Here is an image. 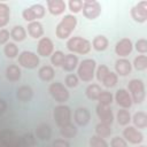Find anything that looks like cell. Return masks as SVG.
Segmentation results:
<instances>
[{
	"label": "cell",
	"instance_id": "1",
	"mask_svg": "<svg viewBox=\"0 0 147 147\" xmlns=\"http://www.w3.org/2000/svg\"><path fill=\"white\" fill-rule=\"evenodd\" d=\"M76 25H77V18L70 14L65 15L56 26V30H55L56 37L60 39H67L72 33Z\"/></svg>",
	"mask_w": 147,
	"mask_h": 147
},
{
	"label": "cell",
	"instance_id": "2",
	"mask_svg": "<svg viewBox=\"0 0 147 147\" xmlns=\"http://www.w3.org/2000/svg\"><path fill=\"white\" fill-rule=\"evenodd\" d=\"M0 144L3 147H28L23 138L17 136L11 130L0 131Z\"/></svg>",
	"mask_w": 147,
	"mask_h": 147
},
{
	"label": "cell",
	"instance_id": "3",
	"mask_svg": "<svg viewBox=\"0 0 147 147\" xmlns=\"http://www.w3.org/2000/svg\"><path fill=\"white\" fill-rule=\"evenodd\" d=\"M67 48L72 53L87 54L91 51V42L82 37H72L67 41Z\"/></svg>",
	"mask_w": 147,
	"mask_h": 147
},
{
	"label": "cell",
	"instance_id": "4",
	"mask_svg": "<svg viewBox=\"0 0 147 147\" xmlns=\"http://www.w3.org/2000/svg\"><path fill=\"white\" fill-rule=\"evenodd\" d=\"M95 61L93 59H85L80 62L78 65V78H80L83 82H91L94 77V70H95Z\"/></svg>",
	"mask_w": 147,
	"mask_h": 147
},
{
	"label": "cell",
	"instance_id": "5",
	"mask_svg": "<svg viewBox=\"0 0 147 147\" xmlns=\"http://www.w3.org/2000/svg\"><path fill=\"white\" fill-rule=\"evenodd\" d=\"M127 88L130 91V95L132 99V102L134 103H141L145 100V85L141 79H132L129 82Z\"/></svg>",
	"mask_w": 147,
	"mask_h": 147
},
{
	"label": "cell",
	"instance_id": "6",
	"mask_svg": "<svg viewBox=\"0 0 147 147\" xmlns=\"http://www.w3.org/2000/svg\"><path fill=\"white\" fill-rule=\"evenodd\" d=\"M53 117L57 126L62 127L69 123H71V110L65 105H59L54 108Z\"/></svg>",
	"mask_w": 147,
	"mask_h": 147
},
{
	"label": "cell",
	"instance_id": "7",
	"mask_svg": "<svg viewBox=\"0 0 147 147\" xmlns=\"http://www.w3.org/2000/svg\"><path fill=\"white\" fill-rule=\"evenodd\" d=\"M48 92L52 95V98L59 103H64L65 101H68V99L70 96L69 91L61 83H52L48 87Z\"/></svg>",
	"mask_w": 147,
	"mask_h": 147
},
{
	"label": "cell",
	"instance_id": "8",
	"mask_svg": "<svg viewBox=\"0 0 147 147\" xmlns=\"http://www.w3.org/2000/svg\"><path fill=\"white\" fill-rule=\"evenodd\" d=\"M18 63L28 69H34L39 64V56L30 51H23L18 55Z\"/></svg>",
	"mask_w": 147,
	"mask_h": 147
},
{
	"label": "cell",
	"instance_id": "9",
	"mask_svg": "<svg viewBox=\"0 0 147 147\" xmlns=\"http://www.w3.org/2000/svg\"><path fill=\"white\" fill-rule=\"evenodd\" d=\"M83 14L88 20H94L101 14V6L95 0H86L83 2Z\"/></svg>",
	"mask_w": 147,
	"mask_h": 147
},
{
	"label": "cell",
	"instance_id": "10",
	"mask_svg": "<svg viewBox=\"0 0 147 147\" xmlns=\"http://www.w3.org/2000/svg\"><path fill=\"white\" fill-rule=\"evenodd\" d=\"M44 15H45V8L39 3L33 5L29 8H25L22 11V16L26 22H33L37 18L44 17Z\"/></svg>",
	"mask_w": 147,
	"mask_h": 147
},
{
	"label": "cell",
	"instance_id": "11",
	"mask_svg": "<svg viewBox=\"0 0 147 147\" xmlns=\"http://www.w3.org/2000/svg\"><path fill=\"white\" fill-rule=\"evenodd\" d=\"M132 18L138 23H144L147 20V1H140L131 9Z\"/></svg>",
	"mask_w": 147,
	"mask_h": 147
},
{
	"label": "cell",
	"instance_id": "12",
	"mask_svg": "<svg viewBox=\"0 0 147 147\" xmlns=\"http://www.w3.org/2000/svg\"><path fill=\"white\" fill-rule=\"evenodd\" d=\"M123 137L133 145H138L144 140V136L140 131H138L134 126H126L123 130Z\"/></svg>",
	"mask_w": 147,
	"mask_h": 147
},
{
	"label": "cell",
	"instance_id": "13",
	"mask_svg": "<svg viewBox=\"0 0 147 147\" xmlns=\"http://www.w3.org/2000/svg\"><path fill=\"white\" fill-rule=\"evenodd\" d=\"M132 48H133L132 41L129 38H122L119 41H117L115 46V52L118 56L125 57L132 52Z\"/></svg>",
	"mask_w": 147,
	"mask_h": 147
},
{
	"label": "cell",
	"instance_id": "14",
	"mask_svg": "<svg viewBox=\"0 0 147 147\" xmlns=\"http://www.w3.org/2000/svg\"><path fill=\"white\" fill-rule=\"evenodd\" d=\"M96 115H98L99 119L101 121V123L110 125L114 121V115H113V111L109 108V106H103V105L99 103L96 106Z\"/></svg>",
	"mask_w": 147,
	"mask_h": 147
},
{
	"label": "cell",
	"instance_id": "15",
	"mask_svg": "<svg viewBox=\"0 0 147 147\" xmlns=\"http://www.w3.org/2000/svg\"><path fill=\"white\" fill-rule=\"evenodd\" d=\"M115 100L117 102L118 106H121L123 109H126V108H130L132 106V99H131V95L130 93L124 90V88H119L116 94H115Z\"/></svg>",
	"mask_w": 147,
	"mask_h": 147
},
{
	"label": "cell",
	"instance_id": "16",
	"mask_svg": "<svg viewBox=\"0 0 147 147\" xmlns=\"http://www.w3.org/2000/svg\"><path fill=\"white\" fill-rule=\"evenodd\" d=\"M53 51H54V45H53V42L49 38L44 37L39 40V42H38V54L40 56L47 57V56L53 54Z\"/></svg>",
	"mask_w": 147,
	"mask_h": 147
},
{
	"label": "cell",
	"instance_id": "17",
	"mask_svg": "<svg viewBox=\"0 0 147 147\" xmlns=\"http://www.w3.org/2000/svg\"><path fill=\"white\" fill-rule=\"evenodd\" d=\"M91 119V114L87 108L79 107L75 110V122L79 126H85Z\"/></svg>",
	"mask_w": 147,
	"mask_h": 147
},
{
	"label": "cell",
	"instance_id": "18",
	"mask_svg": "<svg viewBox=\"0 0 147 147\" xmlns=\"http://www.w3.org/2000/svg\"><path fill=\"white\" fill-rule=\"evenodd\" d=\"M131 63L129 60L126 59H118L115 62V70H116V75L119 76H127L131 72Z\"/></svg>",
	"mask_w": 147,
	"mask_h": 147
},
{
	"label": "cell",
	"instance_id": "19",
	"mask_svg": "<svg viewBox=\"0 0 147 147\" xmlns=\"http://www.w3.org/2000/svg\"><path fill=\"white\" fill-rule=\"evenodd\" d=\"M48 10L52 15H61L65 10V2L62 0H48L47 1Z\"/></svg>",
	"mask_w": 147,
	"mask_h": 147
},
{
	"label": "cell",
	"instance_id": "20",
	"mask_svg": "<svg viewBox=\"0 0 147 147\" xmlns=\"http://www.w3.org/2000/svg\"><path fill=\"white\" fill-rule=\"evenodd\" d=\"M16 96H17V99H18L20 101H22V102H29V101H31V99H32V96H33V91H32V88H31L30 86H28V85H22V86H20V87L17 88V91H16Z\"/></svg>",
	"mask_w": 147,
	"mask_h": 147
},
{
	"label": "cell",
	"instance_id": "21",
	"mask_svg": "<svg viewBox=\"0 0 147 147\" xmlns=\"http://www.w3.org/2000/svg\"><path fill=\"white\" fill-rule=\"evenodd\" d=\"M36 137L39 140H49L52 137V129L48 124L41 123L36 129Z\"/></svg>",
	"mask_w": 147,
	"mask_h": 147
},
{
	"label": "cell",
	"instance_id": "22",
	"mask_svg": "<svg viewBox=\"0 0 147 147\" xmlns=\"http://www.w3.org/2000/svg\"><path fill=\"white\" fill-rule=\"evenodd\" d=\"M28 33L34 38V39H38L40 38L42 34H44V28L41 25L40 22L38 21H33V22H30L28 24Z\"/></svg>",
	"mask_w": 147,
	"mask_h": 147
},
{
	"label": "cell",
	"instance_id": "23",
	"mask_svg": "<svg viewBox=\"0 0 147 147\" xmlns=\"http://www.w3.org/2000/svg\"><path fill=\"white\" fill-rule=\"evenodd\" d=\"M78 65V57L74 54H67L64 55V59H63V62H62V68L63 70L65 71H72L77 68Z\"/></svg>",
	"mask_w": 147,
	"mask_h": 147
},
{
	"label": "cell",
	"instance_id": "24",
	"mask_svg": "<svg viewBox=\"0 0 147 147\" xmlns=\"http://www.w3.org/2000/svg\"><path fill=\"white\" fill-rule=\"evenodd\" d=\"M6 77L10 82H17L21 78V69L16 64H10L6 69Z\"/></svg>",
	"mask_w": 147,
	"mask_h": 147
},
{
	"label": "cell",
	"instance_id": "25",
	"mask_svg": "<svg viewBox=\"0 0 147 147\" xmlns=\"http://www.w3.org/2000/svg\"><path fill=\"white\" fill-rule=\"evenodd\" d=\"M10 18V9L7 3L0 2V28H3L8 24Z\"/></svg>",
	"mask_w": 147,
	"mask_h": 147
},
{
	"label": "cell",
	"instance_id": "26",
	"mask_svg": "<svg viewBox=\"0 0 147 147\" xmlns=\"http://www.w3.org/2000/svg\"><path fill=\"white\" fill-rule=\"evenodd\" d=\"M38 76L42 82H51L54 78V69L51 65H44L39 69Z\"/></svg>",
	"mask_w": 147,
	"mask_h": 147
},
{
	"label": "cell",
	"instance_id": "27",
	"mask_svg": "<svg viewBox=\"0 0 147 147\" xmlns=\"http://www.w3.org/2000/svg\"><path fill=\"white\" fill-rule=\"evenodd\" d=\"M133 124L138 129H145L147 126V115L144 111H138L133 115Z\"/></svg>",
	"mask_w": 147,
	"mask_h": 147
},
{
	"label": "cell",
	"instance_id": "28",
	"mask_svg": "<svg viewBox=\"0 0 147 147\" xmlns=\"http://www.w3.org/2000/svg\"><path fill=\"white\" fill-rule=\"evenodd\" d=\"M108 44H109V41H108V39H107L105 36H96V37L93 39V41H92L93 48H94L95 51H98V52L105 51V49L108 47Z\"/></svg>",
	"mask_w": 147,
	"mask_h": 147
},
{
	"label": "cell",
	"instance_id": "29",
	"mask_svg": "<svg viewBox=\"0 0 147 147\" xmlns=\"http://www.w3.org/2000/svg\"><path fill=\"white\" fill-rule=\"evenodd\" d=\"M10 37L15 41H22L26 37V31L22 25H15L10 31Z\"/></svg>",
	"mask_w": 147,
	"mask_h": 147
},
{
	"label": "cell",
	"instance_id": "30",
	"mask_svg": "<svg viewBox=\"0 0 147 147\" xmlns=\"http://www.w3.org/2000/svg\"><path fill=\"white\" fill-rule=\"evenodd\" d=\"M101 92H102V90H101V87L98 84H91V85H88L86 87V91H85L86 96L90 100H98V98L101 94Z\"/></svg>",
	"mask_w": 147,
	"mask_h": 147
},
{
	"label": "cell",
	"instance_id": "31",
	"mask_svg": "<svg viewBox=\"0 0 147 147\" xmlns=\"http://www.w3.org/2000/svg\"><path fill=\"white\" fill-rule=\"evenodd\" d=\"M60 133L63 138L70 139V138H74L77 134V127L74 124L69 123V124H67V125H64L60 129Z\"/></svg>",
	"mask_w": 147,
	"mask_h": 147
},
{
	"label": "cell",
	"instance_id": "32",
	"mask_svg": "<svg viewBox=\"0 0 147 147\" xmlns=\"http://www.w3.org/2000/svg\"><path fill=\"white\" fill-rule=\"evenodd\" d=\"M117 122L119 125H127L130 122H131V115H130V111L126 110V109H119L117 111Z\"/></svg>",
	"mask_w": 147,
	"mask_h": 147
},
{
	"label": "cell",
	"instance_id": "33",
	"mask_svg": "<svg viewBox=\"0 0 147 147\" xmlns=\"http://www.w3.org/2000/svg\"><path fill=\"white\" fill-rule=\"evenodd\" d=\"M95 132H96V136H99L101 138H106L111 134V129H110V125L100 122L95 126Z\"/></svg>",
	"mask_w": 147,
	"mask_h": 147
},
{
	"label": "cell",
	"instance_id": "34",
	"mask_svg": "<svg viewBox=\"0 0 147 147\" xmlns=\"http://www.w3.org/2000/svg\"><path fill=\"white\" fill-rule=\"evenodd\" d=\"M3 53H5V55L7 57L14 59L18 54V47L14 42H7L6 46H5V48H3Z\"/></svg>",
	"mask_w": 147,
	"mask_h": 147
},
{
	"label": "cell",
	"instance_id": "35",
	"mask_svg": "<svg viewBox=\"0 0 147 147\" xmlns=\"http://www.w3.org/2000/svg\"><path fill=\"white\" fill-rule=\"evenodd\" d=\"M133 65H134L136 70H138V71L145 70L147 68V56L146 55H138L133 61Z\"/></svg>",
	"mask_w": 147,
	"mask_h": 147
},
{
	"label": "cell",
	"instance_id": "36",
	"mask_svg": "<svg viewBox=\"0 0 147 147\" xmlns=\"http://www.w3.org/2000/svg\"><path fill=\"white\" fill-rule=\"evenodd\" d=\"M117 80H118V77L115 72L113 71H109L107 74V76L105 77V79L102 80V84L106 86V87H114L116 84H117Z\"/></svg>",
	"mask_w": 147,
	"mask_h": 147
},
{
	"label": "cell",
	"instance_id": "37",
	"mask_svg": "<svg viewBox=\"0 0 147 147\" xmlns=\"http://www.w3.org/2000/svg\"><path fill=\"white\" fill-rule=\"evenodd\" d=\"M63 59H64V53L61 52V51H55L51 55V62L54 67H61L62 62H63Z\"/></svg>",
	"mask_w": 147,
	"mask_h": 147
},
{
	"label": "cell",
	"instance_id": "38",
	"mask_svg": "<svg viewBox=\"0 0 147 147\" xmlns=\"http://www.w3.org/2000/svg\"><path fill=\"white\" fill-rule=\"evenodd\" d=\"M98 100H99V103H100V105L109 106V105H111V102H113V94H111L110 92H108V91H102L101 94L99 95Z\"/></svg>",
	"mask_w": 147,
	"mask_h": 147
},
{
	"label": "cell",
	"instance_id": "39",
	"mask_svg": "<svg viewBox=\"0 0 147 147\" xmlns=\"http://www.w3.org/2000/svg\"><path fill=\"white\" fill-rule=\"evenodd\" d=\"M90 146L91 147H108V144L103 138L99 136H92L90 139Z\"/></svg>",
	"mask_w": 147,
	"mask_h": 147
},
{
	"label": "cell",
	"instance_id": "40",
	"mask_svg": "<svg viewBox=\"0 0 147 147\" xmlns=\"http://www.w3.org/2000/svg\"><path fill=\"white\" fill-rule=\"evenodd\" d=\"M77 85H78V77L76 75H74V74L67 75V77H65V86L74 88Z\"/></svg>",
	"mask_w": 147,
	"mask_h": 147
},
{
	"label": "cell",
	"instance_id": "41",
	"mask_svg": "<svg viewBox=\"0 0 147 147\" xmlns=\"http://www.w3.org/2000/svg\"><path fill=\"white\" fill-rule=\"evenodd\" d=\"M83 8V1L80 0H70L69 1V9L72 13H79Z\"/></svg>",
	"mask_w": 147,
	"mask_h": 147
},
{
	"label": "cell",
	"instance_id": "42",
	"mask_svg": "<svg viewBox=\"0 0 147 147\" xmlns=\"http://www.w3.org/2000/svg\"><path fill=\"white\" fill-rule=\"evenodd\" d=\"M108 72H109L108 67H107V65L101 64V65L98 68V70H96V79H98L99 82H101V83H102V80L105 79V77L107 76V74H108Z\"/></svg>",
	"mask_w": 147,
	"mask_h": 147
},
{
	"label": "cell",
	"instance_id": "43",
	"mask_svg": "<svg viewBox=\"0 0 147 147\" xmlns=\"http://www.w3.org/2000/svg\"><path fill=\"white\" fill-rule=\"evenodd\" d=\"M136 49L141 53V54H145L147 52V40L146 39H138L137 42H136Z\"/></svg>",
	"mask_w": 147,
	"mask_h": 147
},
{
	"label": "cell",
	"instance_id": "44",
	"mask_svg": "<svg viewBox=\"0 0 147 147\" xmlns=\"http://www.w3.org/2000/svg\"><path fill=\"white\" fill-rule=\"evenodd\" d=\"M110 146L111 147H127V144H126V141L123 138H121V137L117 136V137H114L111 139Z\"/></svg>",
	"mask_w": 147,
	"mask_h": 147
},
{
	"label": "cell",
	"instance_id": "45",
	"mask_svg": "<svg viewBox=\"0 0 147 147\" xmlns=\"http://www.w3.org/2000/svg\"><path fill=\"white\" fill-rule=\"evenodd\" d=\"M22 138H23L24 142L28 145V147H32L37 144V140H36V138L32 133H25L24 136H22Z\"/></svg>",
	"mask_w": 147,
	"mask_h": 147
},
{
	"label": "cell",
	"instance_id": "46",
	"mask_svg": "<svg viewBox=\"0 0 147 147\" xmlns=\"http://www.w3.org/2000/svg\"><path fill=\"white\" fill-rule=\"evenodd\" d=\"M9 31L6 30V29H1L0 30V45H3V44H7L8 40H9Z\"/></svg>",
	"mask_w": 147,
	"mask_h": 147
},
{
	"label": "cell",
	"instance_id": "47",
	"mask_svg": "<svg viewBox=\"0 0 147 147\" xmlns=\"http://www.w3.org/2000/svg\"><path fill=\"white\" fill-rule=\"evenodd\" d=\"M52 147H70V144L65 139H56L53 141Z\"/></svg>",
	"mask_w": 147,
	"mask_h": 147
},
{
	"label": "cell",
	"instance_id": "48",
	"mask_svg": "<svg viewBox=\"0 0 147 147\" xmlns=\"http://www.w3.org/2000/svg\"><path fill=\"white\" fill-rule=\"evenodd\" d=\"M6 109H7V103H6V101H5L3 99H0V116H2V115L5 114Z\"/></svg>",
	"mask_w": 147,
	"mask_h": 147
},
{
	"label": "cell",
	"instance_id": "49",
	"mask_svg": "<svg viewBox=\"0 0 147 147\" xmlns=\"http://www.w3.org/2000/svg\"><path fill=\"white\" fill-rule=\"evenodd\" d=\"M139 147H146V146H144V145H142V146H139Z\"/></svg>",
	"mask_w": 147,
	"mask_h": 147
},
{
	"label": "cell",
	"instance_id": "50",
	"mask_svg": "<svg viewBox=\"0 0 147 147\" xmlns=\"http://www.w3.org/2000/svg\"><path fill=\"white\" fill-rule=\"evenodd\" d=\"M0 147H3V146H2V145H1V144H0Z\"/></svg>",
	"mask_w": 147,
	"mask_h": 147
}]
</instances>
